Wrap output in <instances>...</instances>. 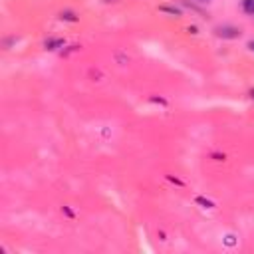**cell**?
<instances>
[{"label":"cell","instance_id":"cell-4","mask_svg":"<svg viewBox=\"0 0 254 254\" xmlns=\"http://www.w3.org/2000/svg\"><path fill=\"white\" fill-rule=\"evenodd\" d=\"M159 10L169 12V14H175V16H181V10H179V8H175V6H161Z\"/></svg>","mask_w":254,"mask_h":254},{"label":"cell","instance_id":"cell-7","mask_svg":"<svg viewBox=\"0 0 254 254\" xmlns=\"http://www.w3.org/2000/svg\"><path fill=\"white\" fill-rule=\"evenodd\" d=\"M248 48H250V50L254 52V40H250V42H248Z\"/></svg>","mask_w":254,"mask_h":254},{"label":"cell","instance_id":"cell-2","mask_svg":"<svg viewBox=\"0 0 254 254\" xmlns=\"http://www.w3.org/2000/svg\"><path fill=\"white\" fill-rule=\"evenodd\" d=\"M46 50H58V48H62L64 46V40H60V38H50V40H46Z\"/></svg>","mask_w":254,"mask_h":254},{"label":"cell","instance_id":"cell-6","mask_svg":"<svg viewBox=\"0 0 254 254\" xmlns=\"http://www.w3.org/2000/svg\"><path fill=\"white\" fill-rule=\"evenodd\" d=\"M60 18H62V20L66 18V20H72V22H76V20H78V18L74 16V12H62V14H60Z\"/></svg>","mask_w":254,"mask_h":254},{"label":"cell","instance_id":"cell-9","mask_svg":"<svg viewBox=\"0 0 254 254\" xmlns=\"http://www.w3.org/2000/svg\"><path fill=\"white\" fill-rule=\"evenodd\" d=\"M197 2H209V0H197Z\"/></svg>","mask_w":254,"mask_h":254},{"label":"cell","instance_id":"cell-8","mask_svg":"<svg viewBox=\"0 0 254 254\" xmlns=\"http://www.w3.org/2000/svg\"><path fill=\"white\" fill-rule=\"evenodd\" d=\"M250 97H252V99H254V89H252V91H250Z\"/></svg>","mask_w":254,"mask_h":254},{"label":"cell","instance_id":"cell-3","mask_svg":"<svg viewBox=\"0 0 254 254\" xmlns=\"http://www.w3.org/2000/svg\"><path fill=\"white\" fill-rule=\"evenodd\" d=\"M242 10L248 16H254V0H242Z\"/></svg>","mask_w":254,"mask_h":254},{"label":"cell","instance_id":"cell-5","mask_svg":"<svg viewBox=\"0 0 254 254\" xmlns=\"http://www.w3.org/2000/svg\"><path fill=\"white\" fill-rule=\"evenodd\" d=\"M197 203H199V205H205L207 209H212V207H214V203H212V201H209V199H203V197H197Z\"/></svg>","mask_w":254,"mask_h":254},{"label":"cell","instance_id":"cell-1","mask_svg":"<svg viewBox=\"0 0 254 254\" xmlns=\"http://www.w3.org/2000/svg\"><path fill=\"white\" fill-rule=\"evenodd\" d=\"M214 34L222 40H236L240 38V28L236 26H230V24H224V26H216L214 28Z\"/></svg>","mask_w":254,"mask_h":254}]
</instances>
